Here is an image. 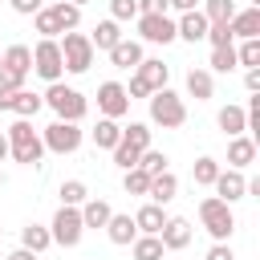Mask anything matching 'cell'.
<instances>
[{
	"label": "cell",
	"instance_id": "1",
	"mask_svg": "<svg viewBox=\"0 0 260 260\" xmlns=\"http://www.w3.org/2000/svg\"><path fill=\"white\" fill-rule=\"evenodd\" d=\"M4 138H8V154H12L16 162H24V167L41 162L45 142H41V130H32V118H16V122L8 126Z\"/></svg>",
	"mask_w": 260,
	"mask_h": 260
},
{
	"label": "cell",
	"instance_id": "2",
	"mask_svg": "<svg viewBox=\"0 0 260 260\" xmlns=\"http://www.w3.org/2000/svg\"><path fill=\"white\" fill-rule=\"evenodd\" d=\"M41 98H45V106L57 114V122H81V118H85V110H89L85 93H81V89H73V85H65V81H53Z\"/></svg>",
	"mask_w": 260,
	"mask_h": 260
},
{
	"label": "cell",
	"instance_id": "3",
	"mask_svg": "<svg viewBox=\"0 0 260 260\" xmlns=\"http://www.w3.org/2000/svg\"><path fill=\"white\" fill-rule=\"evenodd\" d=\"M146 102H150V122H154V126H162V130H179V126L187 122V106H183V98H179L171 85L154 89Z\"/></svg>",
	"mask_w": 260,
	"mask_h": 260
},
{
	"label": "cell",
	"instance_id": "4",
	"mask_svg": "<svg viewBox=\"0 0 260 260\" xmlns=\"http://www.w3.org/2000/svg\"><path fill=\"white\" fill-rule=\"evenodd\" d=\"M199 223L207 228V236H211L215 244H228L232 232H236V215H232V207H228L223 199H215V195L199 199Z\"/></svg>",
	"mask_w": 260,
	"mask_h": 260
},
{
	"label": "cell",
	"instance_id": "5",
	"mask_svg": "<svg viewBox=\"0 0 260 260\" xmlns=\"http://www.w3.org/2000/svg\"><path fill=\"white\" fill-rule=\"evenodd\" d=\"M167 77H171V65H162L158 57H142L138 69H134V77H130V85H126V98L130 102L134 98H150L154 89L167 85Z\"/></svg>",
	"mask_w": 260,
	"mask_h": 260
},
{
	"label": "cell",
	"instance_id": "6",
	"mask_svg": "<svg viewBox=\"0 0 260 260\" xmlns=\"http://www.w3.org/2000/svg\"><path fill=\"white\" fill-rule=\"evenodd\" d=\"M32 73V49L28 45H8L0 53V85L24 89V77Z\"/></svg>",
	"mask_w": 260,
	"mask_h": 260
},
{
	"label": "cell",
	"instance_id": "7",
	"mask_svg": "<svg viewBox=\"0 0 260 260\" xmlns=\"http://www.w3.org/2000/svg\"><path fill=\"white\" fill-rule=\"evenodd\" d=\"M61 61H65V73H85L93 65V45L85 32H61Z\"/></svg>",
	"mask_w": 260,
	"mask_h": 260
},
{
	"label": "cell",
	"instance_id": "8",
	"mask_svg": "<svg viewBox=\"0 0 260 260\" xmlns=\"http://www.w3.org/2000/svg\"><path fill=\"white\" fill-rule=\"evenodd\" d=\"M49 236H53V244H61V248H77L81 236H85L81 211H77V207H57V215H53V223H49Z\"/></svg>",
	"mask_w": 260,
	"mask_h": 260
},
{
	"label": "cell",
	"instance_id": "9",
	"mask_svg": "<svg viewBox=\"0 0 260 260\" xmlns=\"http://www.w3.org/2000/svg\"><path fill=\"white\" fill-rule=\"evenodd\" d=\"M32 73L45 77L49 85L61 81L65 61H61V45H57V41H37V45H32Z\"/></svg>",
	"mask_w": 260,
	"mask_h": 260
},
{
	"label": "cell",
	"instance_id": "10",
	"mask_svg": "<svg viewBox=\"0 0 260 260\" xmlns=\"http://www.w3.org/2000/svg\"><path fill=\"white\" fill-rule=\"evenodd\" d=\"M41 142H45V150H53V154H73V150L81 146V126H77V122H53V126L41 130Z\"/></svg>",
	"mask_w": 260,
	"mask_h": 260
},
{
	"label": "cell",
	"instance_id": "11",
	"mask_svg": "<svg viewBox=\"0 0 260 260\" xmlns=\"http://www.w3.org/2000/svg\"><path fill=\"white\" fill-rule=\"evenodd\" d=\"M138 37L146 45H171V41H179L175 37V20L167 12H142L138 16Z\"/></svg>",
	"mask_w": 260,
	"mask_h": 260
},
{
	"label": "cell",
	"instance_id": "12",
	"mask_svg": "<svg viewBox=\"0 0 260 260\" xmlns=\"http://www.w3.org/2000/svg\"><path fill=\"white\" fill-rule=\"evenodd\" d=\"M98 110H102V118H122L126 110H130V98H126V85L122 81H102L98 85Z\"/></svg>",
	"mask_w": 260,
	"mask_h": 260
},
{
	"label": "cell",
	"instance_id": "13",
	"mask_svg": "<svg viewBox=\"0 0 260 260\" xmlns=\"http://www.w3.org/2000/svg\"><path fill=\"white\" fill-rule=\"evenodd\" d=\"M211 187H215V199H223L228 207H232L236 199H244V195H248V179H244V171H232V167H228V171H219Z\"/></svg>",
	"mask_w": 260,
	"mask_h": 260
},
{
	"label": "cell",
	"instance_id": "14",
	"mask_svg": "<svg viewBox=\"0 0 260 260\" xmlns=\"http://www.w3.org/2000/svg\"><path fill=\"white\" fill-rule=\"evenodd\" d=\"M158 240H162V248H167V252L187 248V244H191V219H183V215H167V223H162Z\"/></svg>",
	"mask_w": 260,
	"mask_h": 260
},
{
	"label": "cell",
	"instance_id": "15",
	"mask_svg": "<svg viewBox=\"0 0 260 260\" xmlns=\"http://www.w3.org/2000/svg\"><path fill=\"white\" fill-rule=\"evenodd\" d=\"M228 32H232V41H236V37H240V41H256V37H260V8L236 12V16L228 20Z\"/></svg>",
	"mask_w": 260,
	"mask_h": 260
},
{
	"label": "cell",
	"instance_id": "16",
	"mask_svg": "<svg viewBox=\"0 0 260 260\" xmlns=\"http://www.w3.org/2000/svg\"><path fill=\"white\" fill-rule=\"evenodd\" d=\"M228 162H232V171L252 167V162H256V138H248V134L228 138Z\"/></svg>",
	"mask_w": 260,
	"mask_h": 260
},
{
	"label": "cell",
	"instance_id": "17",
	"mask_svg": "<svg viewBox=\"0 0 260 260\" xmlns=\"http://www.w3.org/2000/svg\"><path fill=\"white\" fill-rule=\"evenodd\" d=\"M175 37H183V41H191V45H199L203 37H207V16L195 8V12H183L179 20H175Z\"/></svg>",
	"mask_w": 260,
	"mask_h": 260
},
{
	"label": "cell",
	"instance_id": "18",
	"mask_svg": "<svg viewBox=\"0 0 260 260\" xmlns=\"http://www.w3.org/2000/svg\"><path fill=\"white\" fill-rule=\"evenodd\" d=\"M175 195H179V179H175L171 171H162V175H150V191H146V203H158V207H167Z\"/></svg>",
	"mask_w": 260,
	"mask_h": 260
},
{
	"label": "cell",
	"instance_id": "19",
	"mask_svg": "<svg viewBox=\"0 0 260 260\" xmlns=\"http://www.w3.org/2000/svg\"><path fill=\"white\" fill-rule=\"evenodd\" d=\"M162 223H167V211H162L158 203H142V207L134 211V228H138V236H158Z\"/></svg>",
	"mask_w": 260,
	"mask_h": 260
},
{
	"label": "cell",
	"instance_id": "20",
	"mask_svg": "<svg viewBox=\"0 0 260 260\" xmlns=\"http://www.w3.org/2000/svg\"><path fill=\"white\" fill-rule=\"evenodd\" d=\"M106 236H110V244H118V248L134 244V240H138L134 215H122V211H114V215H110V223H106Z\"/></svg>",
	"mask_w": 260,
	"mask_h": 260
},
{
	"label": "cell",
	"instance_id": "21",
	"mask_svg": "<svg viewBox=\"0 0 260 260\" xmlns=\"http://www.w3.org/2000/svg\"><path fill=\"white\" fill-rule=\"evenodd\" d=\"M138 61H142V45L130 41V37H122V41L110 49V65H114V69H138Z\"/></svg>",
	"mask_w": 260,
	"mask_h": 260
},
{
	"label": "cell",
	"instance_id": "22",
	"mask_svg": "<svg viewBox=\"0 0 260 260\" xmlns=\"http://www.w3.org/2000/svg\"><path fill=\"white\" fill-rule=\"evenodd\" d=\"M77 211H81V223H85V228H106L110 215H114V207H110L106 199H98V195H89Z\"/></svg>",
	"mask_w": 260,
	"mask_h": 260
},
{
	"label": "cell",
	"instance_id": "23",
	"mask_svg": "<svg viewBox=\"0 0 260 260\" xmlns=\"http://www.w3.org/2000/svg\"><path fill=\"white\" fill-rule=\"evenodd\" d=\"M215 122H219V130H223L228 138L248 134V114H244V106H223V110L215 114Z\"/></svg>",
	"mask_w": 260,
	"mask_h": 260
},
{
	"label": "cell",
	"instance_id": "24",
	"mask_svg": "<svg viewBox=\"0 0 260 260\" xmlns=\"http://www.w3.org/2000/svg\"><path fill=\"white\" fill-rule=\"evenodd\" d=\"M118 146H126V150H134V154L150 150V126H146V122H130V126H122Z\"/></svg>",
	"mask_w": 260,
	"mask_h": 260
},
{
	"label": "cell",
	"instance_id": "25",
	"mask_svg": "<svg viewBox=\"0 0 260 260\" xmlns=\"http://www.w3.org/2000/svg\"><path fill=\"white\" fill-rule=\"evenodd\" d=\"M118 41H122V28H118V20H98V24H93V32H89V45H93V53H98V49H106V53H110Z\"/></svg>",
	"mask_w": 260,
	"mask_h": 260
},
{
	"label": "cell",
	"instance_id": "26",
	"mask_svg": "<svg viewBox=\"0 0 260 260\" xmlns=\"http://www.w3.org/2000/svg\"><path fill=\"white\" fill-rule=\"evenodd\" d=\"M89 138H93V146H98V150H114V146H118V138H122V126H118L114 118H98V126L89 130Z\"/></svg>",
	"mask_w": 260,
	"mask_h": 260
},
{
	"label": "cell",
	"instance_id": "27",
	"mask_svg": "<svg viewBox=\"0 0 260 260\" xmlns=\"http://www.w3.org/2000/svg\"><path fill=\"white\" fill-rule=\"evenodd\" d=\"M41 106H45V98H41V93H32V89H16L8 110H12L16 118H37V114H41Z\"/></svg>",
	"mask_w": 260,
	"mask_h": 260
},
{
	"label": "cell",
	"instance_id": "28",
	"mask_svg": "<svg viewBox=\"0 0 260 260\" xmlns=\"http://www.w3.org/2000/svg\"><path fill=\"white\" fill-rule=\"evenodd\" d=\"M187 93H191L195 102H207V98L215 93V77H211L207 69H191V73H187Z\"/></svg>",
	"mask_w": 260,
	"mask_h": 260
},
{
	"label": "cell",
	"instance_id": "29",
	"mask_svg": "<svg viewBox=\"0 0 260 260\" xmlns=\"http://www.w3.org/2000/svg\"><path fill=\"white\" fill-rule=\"evenodd\" d=\"M49 244H53L49 228H41V223H24V228H20V248H28V252H37V256H41Z\"/></svg>",
	"mask_w": 260,
	"mask_h": 260
},
{
	"label": "cell",
	"instance_id": "30",
	"mask_svg": "<svg viewBox=\"0 0 260 260\" xmlns=\"http://www.w3.org/2000/svg\"><path fill=\"white\" fill-rule=\"evenodd\" d=\"M49 12H53V20L61 24V32H77V24H81V8H77V4H69V0H57Z\"/></svg>",
	"mask_w": 260,
	"mask_h": 260
},
{
	"label": "cell",
	"instance_id": "31",
	"mask_svg": "<svg viewBox=\"0 0 260 260\" xmlns=\"http://www.w3.org/2000/svg\"><path fill=\"white\" fill-rule=\"evenodd\" d=\"M203 16H207V24H228L240 8H236V0H203V8H199Z\"/></svg>",
	"mask_w": 260,
	"mask_h": 260
},
{
	"label": "cell",
	"instance_id": "32",
	"mask_svg": "<svg viewBox=\"0 0 260 260\" xmlns=\"http://www.w3.org/2000/svg\"><path fill=\"white\" fill-rule=\"evenodd\" d=\"M130 248H134V260H162L167 256V248H162L158 236H138Z\"/></svg>",
	"mask_w": 260,
	"mask_h": 260
},
{
	"label": "cell",
	"instance_id": "33",
	"mask_svg": "<svg viewBox=\"0 0 260 260\" xmlns=\"http://www.w3.org/2000/svg\"><path fill=\"white\" fill-rule=\"evenodd\" d=\"M215 175H219V162H215L211 154L195 158V167H191V179H195V187H211V183H215Z\"/></svg>",
	"mask_w": 260,
	"mask_h": 260
},
{
	"label": "cell",
	"instance_id": "34",
	"mask_svg": "<svg viewBox=\"0 0 260 260\" xmlns=\"http://www.w3.org/2000/svg\"><path fill=\"white\" fill-rule=\"evenodd\" d=\"M57 195H61V207H81V203L89 199V191H85V183H81V179H65Z\"/></svg>",
	"mask_w": 260,
	"mask_h": 260
},
{
	"label": "cell",
	"instance_id": "35",
	"mask_svg": "<svg viewBox=\"0 0 260 260\" xmlns=\"http://www.w3.org/2000/svg\"><path fill=\"white\" fill-rule=\"evenodd\" d=\"M122 187H126V195H146V191H150V175H146L142 167L122 171Z\"/></svg>",
	"mask_w": 260,
	"mask_h": 260
},
{
	"label": "cell",
	"instance_id": "36",
	"mask_svg": "<svg viewBox=\"0 0 260 260\" xmlns=\"http://www.w3.org/2000/svg\"><path fill=\"white\" fill-rule=\"evenodd\" d=\"M240 61H236V45H228V49H211V69L207 73H232Z\"/></svg>",
	"mask_w": 260,
	"mask_h": 260
},
{
	"label": "cell",
	"instance_id": "37",
	"mask_svg": "<svg viewBox=\"0 0 260 260\" xmlns=\"http://www.w3.org/2000/svg\"><path fill=\"white\" fill-rule=\"evenodd\" d=\"M32 24H37V32H41V41H57V37H61V24L53 20V12H49V8H41V12L32 16Z\"/></svg>",
	"mask_w": 260,
	"mask_h": 260
},
{
	"label": "cell",
	"instance_id": "38",
	"mask_svg": "<svg viewBox=\"0 0 260 260\" xmlns=\"http://www.w3.org/2000/svg\"><path fill=\"white\" fill-rule=\"evenodd\" d=\"M236 61H240L244 69H260V37H256V41H244V45L236 49Z\"/></svg>",
	"mask_w": 260,
	"mask_h": 260
},
{
	"label": "cell",
	"instance_id": "39",
	"mask_svg": "<svg viewBox=\"0 0 260 260\" xmlns=\"http://www.w3.org/2000/svg\"><path fill=\"white\" fill-rule=\"evenodd\" d=\"M167 162H171V158H167L162 150H142V158H138V167H142L146 175H162V171H171Z\"/></svg>",
	"mask_w": 260,
	"mask_h": 260
},
{
	"label": "cell",
	"instance_id": "40",
	"mask_svg": "<svg viewBox=\"0 0 260 260\" xmlns=\"http://www.w3.org/2000/svg\"><path fill=\"white\" fill-rule=\"evenodd\" d=\"M110 20H138V4L134 0H110Z\"/></svg>",
	"mask_w": 260,
	"mask_h": 260
},
{
	"label": "cell",
	"instance_id": "41",
	"mask_svg": "<svg viewBox=\"0 0 260 260\" xmlns=\"http://www.w3.org/2000/svg\"><path fill=\"white\" fill-rule=\"evenodd\" d=\"M203 41H211V49H228L232 45V32H228V24H207V37Z\"/></svg>",
	"mask_w": 260,
	"mask_h": 260
},
{
	"label": "cell",
	"instance_id": "42",
	"mask_svg": "<svg viewBox=\"0 0 260 260\" xmlns=\"http://www.w3.org/2000/svg\"><path fill=\"white\" fill-rule=\"evenodd\" d=\"M12 4V12H20V16H37L41 8H45V0H8Z\"/></svg>",
	"mask_w": 260,
	"mask_h": 260
},
{
	"label": "cell",
	"instance_id": "43",
	"mask_svg": "<svg viewBox=\"0 0 260 260\" xmlns=\"http://www.w3.org/2000/svg\"><path fill=\"white\" fill-rule=\"evenodd\" d=\"M207 260H236V252H232V244H211Z\"/></svg>",
	"mask_w": 260,
	"mask_h": 260
},
{
	"label": "cell",
	"instance_id": "44",
	"mask_svg": "<svg viewBox=\"0 0 260 260\" xmlns=\"http://www.w3.org/2000/svg\"><path fill=\"white\" fill-rule=\"evenodd\" d=\"M138 4V16L142 12H167V0H134Z\"/></svg>",
	"mask_w": 260,
	"mask_h": 260
},
{
	"label": "cell",
	"instance_id": "45",
	"mask_svg": "<svg viewBox=\"0 0 260 260\" xmlns=\"http://www.w3.org/2000/svg\"><path fill=\"white\" fill-rule=\"evenodd\" d=\"M199 4H203V0H167V8H175L179 16H183V12H195Z\"/></svg>",
	"mask_w": 260,
	"mask_h": 260
},
{
	"label": "cell",
	"instance_id": "46",
	"mask_svg": "<svg viewBox=\"0 0 260 260\" xmlns=\"http://www.w3.org/2000/svg\"><path fill=\"white\" fill-rule=\"evenodd\" d=\"M244 85H248V93H260V69H248L244 73Z\"/></svg>",
	"mask_w": 260,
	"mask_h": 260
},
{
	"label": "cell",
	"instance_id": "47",
	"mask_svg": "<svg viewBox=\"0 0 260 260\" xmlns=\"http://www.w3.org/2000/svg\"><path fill=\"white\" fill-rule=\"evenodd\" d=\"M4 260H37V252H28V248H12Z\"/></svg>",
	"mask_w": 260,
	"mask_h": 260
},
{
	"label": "cell",
	"instance_id": "48",
	"mask_svg": "<svg viewBox=\"0 0 260 260\" xmlns=\"http://www.w3.org/2000/svg\"><path fill=\"white\" fill-rule=\"evenodd\" d=\"M12 93H16V89H8V85H0V110H8V106H12Z\"/></svg>",
	"mask_w": 260,
	"mask_h": 260
},
{
	"label": "cell",
	"instance_id": "49",
	"mask_svg": "<svg viewBox=\"0 0 260 260\" xmlns=\"http://www.w3.org/2000/svg\"><path fill=\"white\" fill-rule=\"evenodd\" d=\"M4 158H8V138L0 134V162H4Z\"/></svg>",
	"mask_w": 260,
	"mask_h": 260
},
{
	"label": "cell",
	"instance_id": "50",
	"mask_svg": "<svg viewBox=\"0 0 260 260\" xmlns=\"http://www.w3.org/2000/svg\"><path fill=\"white\" fill-rule=\"evenodd\" d=\"M69 4H77V8H81V4H89V0H69Z\"/></svg>",
	"mask_w": 260,
	"mask_h": 260
},
{
	"label": "cell",
	"instance_id": "51",
	"mask_svg": "<svg viewBox=\"0 0 260 260\" xmlns=\"http://www.w3.org/2000/svg\"><path fill=\"white\" fill-rule=\"evenodd\" d=\"M252 8H260V0H252Z\"/></svg>",
	"mask_w": 260,
	"mask_h": 260
},
{
	"label": "cell",
	"instance_id": "52",
	"mask_svg": "<svg viewBox=\"0 0 260 260\" xmlns=\"http://www.w3.org/2000/svg\"><path fill=\"white\" fill-rule=\"evenodd\" d=\"M0 187H4V171H0Z\"/></svg>",
	"mask_w": 260,
	"mask_h": 260
}]
</instances>
